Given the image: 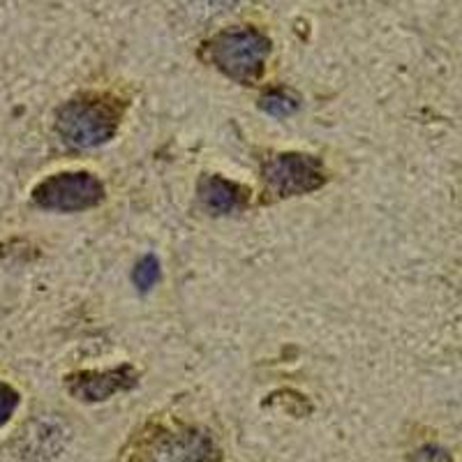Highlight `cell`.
I'll return each instance as SVG.
<instances>
[{"instance_id":"cell-1","label":"cell","mask_w":462,"mask_h":462,"mask_svg":"<svg viewBox=\"0 0 462 462\" xmlns=\"http://www.w3.org/2000/svg\"><path fill=\"white\" fill-rule=\"evenodd\" d=\"M123 118V105L106 95H81L58 111L60 137L77 148H95L114 139Z\"/></svg>"},{"instance_id":"cell-2","label":"cell","mask_w":462,"mask_h":462,"mask_svg":"<svg viewBox=\"0 0 462 462\" xmlns=\"http://www.w3.org/2000/svg\"><path fill=\"white\" fill-rule=\"evenodd\" d=\"M208 60L238 84H253L262 77L271 53V40L257 28H238L216 35L206 44Z\"/></svg>"},{"instance_id":"cell-3","label":"cell","mask_w":462,"mask_h":462,"mask_svg":"<svg viewBox=\"0 0 462 462\" xmlns=\"http://www.w3.org/2000/svg\"><path fill=\"white\" fill-rule=\"evenodd\" d=\"M216 441L199 428H164L134 448L130 462H217Z\"/></svg>"},{"instance_id":"cell-4","label":"cell","mask_w":462,"mask_h":462,"mask_svg":"<svg viewBox=\"0 0 462 462\" xmlns=\"http://www.w3.org/2000/svg\"><path fill=\"white\" fill-rule=\"evenodd\" d=\"M263 180L273 195L299 197L319 189L326 183V171L315 155L280 152L263 162Z\"/></svg>"},{"instance_id":"cell-5","label":"cell","mask_w":462,"mask_h":462,"mask_svg":"<svg viewBox=\"0 0 462 462\" xmlns=\"http://www.w3.org/2000/svg\"><path fill=\"white\" fill-rule=\"evenodd\" d=\"M35 204L47 210H86L105 199V185L93 173L68 171L56 173L35 188Z\"/></svg>"},{"instance_id":"cell-6","label":"cell","mask_w":462,"mask_h":462,"mask_svg":"<svg viewBox=\"0 0 462 462\" xmlns=\"http://www.w3.org/2000/svg\"><path fill=\"white\" fill-rule=\"evenodd\" d=\"M137 370L123 363L118 368L111 370H86V373H77L68 379L69 393L77 400L84 402H105V400L114 398L116 393L130 391L137 383Z\"/></svg>"},{"instance_id":"cell-7","label":"cell","mask_w":462,"mask_h":462,"mask_svg":"<svg viewBox=\"0 0 462 462\" xmlns=\"http://www.w3.org/2000/svg\"><path fill=\"white\" fill-rule=\"evenodd\" d=\"M199 197L201 204L216 213V216H226L234 210H241L247 204V188L226 180L222 176H204L199 180Z\"/></svg>"},{"instance_id":"cell-8","label":"cell","mask_w":462,"mask_h":462,"mask_svg":"<svg viewBox=\"0 0 462 462\" xmlns=\"http://www.w3.org/2000/svg\"><path fill=\"white\" fill-rule=\"evenodd\" d=\"M259 106L266 114L275 116V118H287V116L296 114L300 106V100L289 88H268L259 100Z\"/></svg>"},{"instance_id":"cell-9","label":"cell","mask_w":462,"mask_h":462,"mask_svg":"<svg viewBox=\"0 0 462 462\" xmlns=\"http://www.w3.org/2000/svg\"><path fill=\"white\" fill-rule=\"evenodd\" d=\"M160 280V262L152 254H146L143 259H139V263L132 271V282L139 291H148L152 289V284Z\"/></svg>"},{"instance_id":"cell-10","label":"cell","mask_w":462,"mask_h":462,"mask_svg":"<svg viewBox=\"0 0 462 462\" xmlns=\"http://www.w3.org/2000/svg\"><path fill=\"white\" fill-rule=\"evenodd\" d=\"M410 462H453V457L447 448L437 447V444H426V447L416 448L411 453Z\"/></svg>"},{"instance_id":"cell-11","label":"cell","mask_w":462,"mask_h":462,"mask_svg":"<svg viewBox=\"0 0 462 462\" xmlns=\"http://www.w3.org/2000/svg\"><path fill=\"white\" fill-rule=\"evenodd\" d=\"M16 404H19V395L14 389H10L7 383L0 382V426H5L10 416L14 414Z\"/></svg>"}]
</instances>
